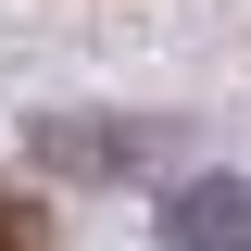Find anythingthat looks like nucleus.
Listing matches in <instances>:
<instances>
[{
    "label": "nucleus",
    "instance_id": "f257e3e1",
    "mask_svg": "<svg viewBox=\"0 0 251 251\" xmlns=\"http://www.w3.org/2000/svg\"><path fill=\"white\" fill-rule=\"evenodd\" d=\"M176 151V126H88V113H50L38 126V163H63V176H138V163Z\"/></svg>",
    "mask_w": 251,
    "mask_h": 251
},
{
    "label": "nucleus",
    "instance_id": "f03ea898",
    "mask_svg": "<svg viewBox=\"0 0 251 251\" xmlns=\"http://www.w3.org/2000/svg\"><path fill=\"white\" fill-rule=\"evenodd\" d=\"M163 251H251V176H188V188H163Z\"/></svg>",
    "mask_w": 251,
    "mask_h": 251
},
{
    "label": "nucleus",
    "instance_id": "7ed1b4c3",
    "mask_svg": "<svg viewBox=\"0 0 251 251\" xmlns=\"http://www.w3.org/2000/svg\"><path fill=\"white\" fill-rule=\"evenodd\" d=\"M0 251H50V214H38L25 188H0Z\"/></svg>",
    "mask_w": 251,
    "mask_h": 251
}]
</instances>
